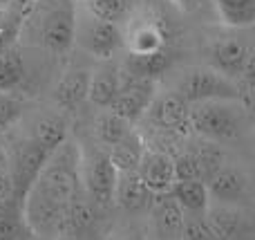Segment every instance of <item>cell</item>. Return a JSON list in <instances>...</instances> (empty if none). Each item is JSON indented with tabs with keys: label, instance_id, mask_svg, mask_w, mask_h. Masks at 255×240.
Returning a JSON list of instances; mask_svg holds the SVG:
<instances>
[{
	"label": "cell",
	"instance_id": "cell-1",
	"mask_svg": "<svg viewBox=\"0 0 255 240\" xmlns=\"http://www.w3.org/2000/svg\"><path fill=\"white\" fill-rule=\"evenodd\" d=\"M81 148L67 137L38 171L22 198V218L34 238H58L81 196Z\"/></svg>",
	"mask_w": 255,
	"mask_h": 240
},
{
	"label": "cell",
	"instance_id": "cell-2",
	"mask_svg": "<svg viewBox=\"0 0 255 240\" xmlns=\"http://www.w3.org/2000/svg\"><path fill=\"white\" fill-rule=\"evenodd\" d=\"M74 0H36L20 13L18 38L31 47L65 54L74 43Z\"/></svg>",
	"mask_w": 255,
	"mask_h": 240
},
{
	"label": "cell",
	"instance_id": "cell-3",
	"mask_svg": "<svg viewBox=\"0 0 255 240\" xmlns=\"http://www.w3.org/2000/svg\"><path fill=\"white\" fill-rule=\"evenodd\" d=\"M188 128L202 142L226 146L247 139L251 133V108L240 99H215L190 106Z\"/></svg>",
	"mask_w": 255,
	"mask_h": 240
},
{
	"label": "cell",
	"instance_id": "cell-4",
	"mask_svg": "<svg viewBox=\"0 0 255 240\" xmlns=\"http://www.w3.org/2000/svg\"><path fill=\"white\" fill-rule=\"evenodd\" d=\"M81 164H79V178H81V191L83 196L92 202L97 211L112 209V196H115L117 173L110 155L106 148L90 144L81 146Z\"/></svg>",
	"mask_w": 255,
	"mask_h": 240
},
{
	"label": "cell",
	"instance_id": "cell-5",
	"mask_svg": "<svg viewBox=\"0 0 255 240\" xmlns=\"http://www.w3.org/2000/svg\"><path fill=\"white\" fill-rule=\"evenodd\" d=\"M175 92H179L188 106L202 101H215V99H240L242 101L240 85L208 65L186 67L177 79Z\"/></svg>",
	"mask_w": 255,
	"mask_h": 240
},
{
	"label": "cell",
	"instance_id": "cell-6",
	"mask_svg": "<svg viewBox=\"0 0 255 240\" xmlns=\"http://www.w3.org/2000/svg\"><path fill=\"white\" fill-rule=\"evenodd\" d=\"M79 49H83L88 56L97 58L101 63H108L121 47H124V31L119 25L103 22L99 18L90 16L88 11L76 9L74 20V43Z\"/></svg>",
	"mask_w": 255,
	"mask_h": 240
},
{
	"label": "cell",
	"instance_id": "cell-7",
	"mask_svg": "<svg viewBox=\"0 0 255 240\" xmlns=\"http://www.w3.org/2000/svg\"><path fill=\"white\" fill-rule=\"evenodd\" d=\"M47 153L40 151L34 142L25 137V135H18L11 142L7 155H4L2 164L7 171L9 178V187H11V198L18 200L22 205V198H25L29 184L36 180L38 171L43 169V164L47 162Z\"/></svg>",
	"mask_w": 255,
	"mask_h": 240
},
{
	"label": "cell",
	"instance_id": "cell-8",
	"mask_svg": "<svg viewBox=\"0 0 255 240\" xmlns=\"http://www.w3.org/2000/svg\"><path fill=\"white\" fill-rule=\"evenodd\" d=\"M206 189L211 202L251 209L253 200V178L242 164L224 160L206 178Z\"/></svg>",
	"mask_w": 255,
	"mask_h": 240
},
{
	"label": "cell",
	"instance_id": "cell-9",
	"mask_svg": "<svg viewBox=\"0 0 255 240\" xmlns=\"http://www.w3.org/2000/svg\"><path fill=\"white\" fill-rule=\"evenodd\" d=\"M204 223L215 240H251L253 238V220L251 209L233 205L211 202L204 211Z\"/></svg>",
	"mask_w": 255,
	"mask_h": 240
},
{
	"label": "cell",
	"instance_id": "cell-10",
	"mask_svg": "<svg viewBox=\"0 0 255 240\" xmlns=\"http://www.w3.org/2000/svg\"><path fill=\"white\" fill-rule=\"evenodd\" d=\"M145 238L148 240H179L184 229V211L170 193H159L152 198L145 211Z\"/></svg>",
	"mask_w": 255,
	"mask_h": 240
},
{
	"label": "cell",
	"instance_id": "cell-11",
	"mask_svg": "<svg viewBox=\"0 0 255 240\" xmlns=\"http://www.w3.org/2000/svg\"><path fill=\"white\" fill-rule=\"evenodd\" d=\"M145 115L150 117L157 128L166 130V133H175V135H188V115H190V106L186 103V99L181 97L175 90H166L152 97Z\"/></svg>",
	"mask_w": 255,
	"mask_h": 240
},
{
	"label": "cell",
	"instance_id": "cell-12",
	"mask_svg": "<svg viewBox=\"0 0 255 240\" xmlns=\"http://www.w3.org/2000/svg\"><path fill=\"white\" fill-rule=\"evenodd\" d=\"M29 142H34L40 151L52 155L67 137H70V121L67 115L61 110H43L29 117L25 130H22Z\"/></svg>",
	"mask_w": 255,
	"mask_h": 240
},
{
	"label": "cell",
	"instance_id": "cell-13",
	"mask_svg": "<svg viewBox=\"0 0 255 240\" xmlns=\"http://www.w3.org/2000/svg\"><path fill=\"white\" fill-rule=\"evenodd\" d=\"M136 173H139L141 182L154 196L168 193L170 187L175 184V160H172V153L163 151V148L145 146L139 166H136Z\"/></svg>",
	"mask_w": 255,
	"mask_h": 240
},
{
	"label": "cell",
	"instance_id": "cell-14",
	"mask_svg": "<svg viewBox=\"0 0 255 240\" xmlns=\"http://www.w3.org/2000/svg\"><path fill=\"white\" fill-rule=\"evenodd\" d=\"M124 47L130 56H150L166 52V31L154 18H134L124 34Z\"/></svg>",
	"mask_w": 255,
	"mask_h": 240
},
{
	"label": "cell",
	"instance_id": "cell-15",
	"mask_svg": "<svg viewBox=\"0 0 255 240\" xmlns=\"http://www.w3.org/2000/svg\"><path fill=\"white\" fill-rule=\"evenodd\" d=\"M152 198H154V193L141 182L136 171H119L117 173L112 207L121 209L128 216H139L148 211Z\"/></svg>",
	"mask_w": 255,
	"mask_h": 240
},
{
	"label": "cell",
	"instance_id": "cell-16",
	"mask_svg": "<svg viewBox=\"0 0 255 240\" xmlns=\"http://www.w3.org/2000/svg\"><path fill=\"white\" fill-rule=\"evenodd\" d=\"M152 81H132L130 85L124 83V88L119 90V94L115 97V101L106 108L112 115L121 117L128 124H134L141 115H145L150 101H152Z\"/></svg>",
	"mask_w": 255,
	"mask_h": 240
},
{
	"label": "cell",
	"instance_id": "cell-17",
	"mask_svg": "<svg viewBox=\"0 0 255 240\" xmlns=\"http://www.w3.org/2000/svg\"><path fill=\"white\" fill-rule=\"evenodd\" d=\"M88 81L90 72L81 70V67H70L56 79V85L52 90V97L56 108L61 112H72L85 101L88 97Z\"/></svg>",
	"mask_w": 255,
	"mask_h": 240
},
{
	"label": "cell",
	"instance_id": "cell-18",
	"mask_svg": "<svg viewBox=\"0 0 255 240\" xmlns=\"http://www.w3.org/2000/svg\"><path fill=\"white\" fill-rule=\"evenodd\" d=\"M124 88V76L110 63H101L97 70L90 72V81H88V97L85 101H90L92 106L106 110L115 97L119 94V90Z\"/></svg>",
	"mask_w": 255,
	"mask_h": 240
},
{
	"label": "cell",
	"instance_id": "cell-19",
	"mask_svg": "<svg viewBox=\"0 0 255 240\" xmlns=\"http://www.w3.org/2000/svg\"><path fill=\"white\" fill-rule=\"evenodd\" d=\"M168 193L175 198V202L181 207V211H184L186 216H204V211L211 205L206 182H202V180L175 182Z\"/></svg>",
	"mask_w": 255,
	"mask_h": 240
},
{
	"label": "cell",
	"instance_id": "cell-20",
	"mask_svg": "<svg viewBox=\"0 0 255 240\" xmlns=\"http://www.w3.org/2000/svg\"><path fill=\"white\" fill-rule=\"evenodd\" d=\"M130 130H132V124L124 121L121 117L112 115L110 110H101L92 124V139L97 146L110 151V148L117 146Z\"/></svg>",
	"mask_w": 255,
	"mask_h": 240
},
{
	"label": "cell",
	"instance_id": "cell-21",
	"mask_svg": "<svg viewBox=\"0 0 255 240\" xmlns=\"http://www.w3.org/2000/svg\"><path fill=\"white\" fill-rule=\"evenodd\" d=\"M215 13L231 29H249L255 20V0H211Z\"/></svg>",
	"mask_w": 255,
	"mask_h": 240
},
{
	"label": "cell",
	"instance_id": "cell-22",
	"mask_svg": "<svg viewBox=\"0 0 255 240\" xmlns=\"http://www.w3.org/2000/svg\"><path fill=\"white\" fill-rule=\"evenodd\" d=\"M0 240H34V234L22 218V205L13 198L0 205Z\"/></svg>",
	"mask_w": 255,
	"mask_h": 240
},
{
	"label": "cell",
	"instance_id": "cell-23",
	"mask_svg": "<svg viewBox=\"0 0 255 240\" xmlns=\"http://www.w3.org/2000/svg\"><path fill=\"white\" fill-rule=\"evenodd\" d=\"M145 146H148V144L143 142V137L132 128L117 146H112L110 151H108V155H110L117 171H136Z\"/></svg>",
	"mask_w": 255,
	"mask_h": 240
},
{
	"label": "cell",
	"instance_id": "cell-24",
	"mask_svg": "<svg viewBox=\"0 0 255 240\" xmlns=\"http://www.w3.org/2000/svg\"><path fill=\"white\" fill-rule=\"evenodd\" d=\"M136 0H83V9L103 22L119 25L134 13Z\"/></svg>",
	"mask_w": 255,
	"mask_h": 240
},
{
	"label": "cell",
	"instance_id": "cell-25",
	"mask_svg": "<svg viewBox=\"0 0 255 240\" xmlns=\"http://www.w3.org/2000/svg\"><path fill=\"white\" fill-rule=\"evenodd\" d=\"M25 81V58L16 45L0 52V92L13 94V90Z\"/></svg>",
	"mask_w": 255,
	"mask_h": 240
},
{
	"label": "cell",
	"instance_id": "cell-26",
	"mask_svg": "<svg viewBox=\"0 0 255 240\" xmlns=\"http://www.w3.org/2000/svg\"><path fill=\"white\" fill-rule=\"evenodd\" d=\"M168 67V52L150 54V56H128V70L134 81H152Z\"/></svg>",
	"mask_w": 255,
	"mask_h": 240
},
{
	"label": "cell",
	"instance_id": "cell-27",
	"mask_svg": "<svg viewBox=\"0 0 255 240\" xmlns=\"http://www.w3.org/2000/svg\"><path fill=\"white\" fill-rule=\"evenodd\" d=\"M25 115V101L16 94L0 92V133L13 128Z\"/></svg>",
	"mask_w": 255,
	"mask_h": 240
},
{
	"label": "cell",
	"instance_id": "cell-28",
	"mask_svg": "<svg viewBox=\"0 0 255 240\" xmlns=\"http://www.w3.org/2000/svg\"><path fill=\"white\" fill-rule=\"evenodd\" d=\"M179 240H215V238L208 232L206 223H204V216H186Z\"/></svg>",
	"mask_w": 255,
	"mask_h": 240
},
{
	"label": "cell",
	"instance_id": "cell-29",
	"mask_svg": "<svg viewBox=\"0 0 255 240\" xmlns=\"http://www.w3.org/2000/svg\"><path fill=\"white\" fill-rule=\"evenodd\" d=\"M18 31H20V16L4 13V18H0V52L13 45V38H18Z\"/></svg>",
	"mask_w": 255,
	"mask_h": 240
},
{
	"label": "cell",
	"instance_id": "cell-30",
	"mask_svg": "<svg viewBox=\"0 0 255 240\" xmlns=\"http://www.w3.org/2000/svg\"><path fill=\"white\" fill-rule=\"evenodd\" d=\"M170 4L186 16H197V13L206 11L208 7H213L211 0H170Z\"/></svg>",
	"mask_w": 255,
	"mask_h": 240
},
{
	"label": "cell",
	"instance_id": "cell-31",
	"mask_svg": "<svg viewBox=\"0 0 255 240\" xmlns=\"http://www.w3.org/2000/svg\"><path fill=\"white\" fill-rule=\"evenodd\" d=\"M108 240H148L145 238V232L134 223H126V225H119L115 232L110 234Z\"/></svg>",
	"mask_w": 255,
	"mask_h": 240
},
{
	"label": "cell",
	"instance_id": "cell-32",
	"mask_svg": "<svg viewBox=\"0 0 255 240\" xmlns=\"http://www.w3.org/2000/svg\"><path fill=\"white\" fill-rule=\"evenodd\" d=\"M16 0H0V13L4 11V9H9V4H13Z\"/></svg>",
	"mask_w": 255,
	"mask_h": 240
},
{
	"label": "cell",
	"instance_id": "cell-33",
	"mask_svg": "<svg viewBox=\"0 0 255 240\" xmlns=\"http://www.w3.org/2000/svg\"><path fill=\"white\" fill-rule=\"evenodd\" d=\"M16 2H18V4H20V7H22V9H25V7H29V4H31V2H36V0H16Z\"/></svg>",
	"mask_w": 255,
	"mask_h": 240
}]
</instances>
